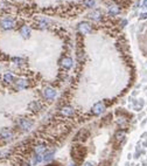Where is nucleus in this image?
Masks as SVG:
<instances>
[{"label": "nucleus", "instance_id": "obj_1", "mask_svg": "<svg viewBox=\"0 0 147 166\" xmlns=\"http://www.w3.org/2000/svg\"><path fill=\"white\" fill-rule=\"evenodd\" d=\"M78 29L82 34H91V32H92L91 26L89 22H81L78 25Z\"/></svg>", "mask_w": 147, "mask_h": 166}, {"label": "nucleus", "instance_id": "obj_2", "mask_svg": "<svg viewBox=\"0 0 147 166\" xmlns=\"http://www.w3.org/2000/svg\"><path fill=\"white\" fill-rule=\"evenodd\" d=\"M104 110H105V105L103 104L102 102L96 103L92 108V112H93V115H96V116H98V115H100L102 112H104Z\"/></svg>", "mask_w": 147, "mask_h": 166}, {"label": "nucleus", "instance_id": "obj_3", "mask_svg": "<svg viewBox=\"0 0 147 166\" xmlns=\"http://www.w3.org/2000/svg\"><path fill=\"white\" fill-rule=\"evenodd\" d=\"M19 125H20V128L22 129V130H29L30 128H32L33 125V122L29 121V119H20L19 121Z\"/></svg>", "mask_w": 147, "mask_h": 166}, {"label": "nucleus", "instance_id": "obj_4", "mask_svg": "<svg viewBox=\"0 0 147 166\" xmlns=\"http://www.w3.org/2000/svg\"><path fill=\"white\" fill-rule=\"evenodd\" d=\"M43 94H44V97H46L47 99H54L56 96V90L53 88H46Z\"/></svg>", "mask_w": 147, "mask_h": 166}, {"label": "nucleus", "instance_id": "obj_5", "mask_svg": "<svg viewBox=\"0 0 147 166\" xmlns=\"http://www.w3.org/2000/svg\"><path fill=\"white\" fill-rule=\"evenodd\" d=\"M1 27L4 29H12L14 27V22L12 19H5L1 21Z\"/></svg>", "mask_w": 147, "mask_h": 166}, {"label": "nucleus", "instance_id": "obj_6", "mask_svg": "<svg viewBox=\"0 0 147 166\" xmlns=\"http://www.w3.org/2000/svg\"><path fill=\"white\" fill-rule=\"evenodd\" d=\"M20 33H21V35H22L25 39H28V37L30 36V28L28 27V26H23V27L21 28Z\"/></svg>", "mask_w": 147, "mask_h": 166}, {"label": "nucleus", "instance_id": "obj_7", "mask_svg": "<svg viewBox=\"0 0 147 166\" xmlns=\"http://www.w3.org/2000/svg\"><path fill=\"white\" fill-rule=\"evenodd\" d=\"M62 65L65 68V69H69V68H71L72 65V60L70 57H64L62 61Z\"/></svg>", "mask_w": 147, "mask_h": 166}, {"label": "nucleus", "instance_id": "obj_8", "mask_svg": "<svg viewBox=\"0 0 147 166\" xmlns=\"http://www.w3.org/2000/svg\"><path fill=\"white\" fill-rule=\"evenodd\" d=\"M100 16H102V13H100L99 9H96V11H92L90 13V18L93 19V20H99Z\"/></svg>", "mask_w": 147, "mask_h": 166}, {"label": "nucleus", "instance_id": "obj_9", "mask_svg": "<svg viewBox=\"0 0 147 166\" xmlns=\"http://www.w3.org/2000/svg\"><path fill=\"white\" fill-rule=\"evenodd\" d=\"M62 114L64 115V116H72V115H74V109L70 107H64L62 109Z\"/></svg>", "mask_w": 147, "mask_h": 166}, {"label": "nucleus", "instance_id": "obj_10", "mask_svg": "<svg viewBox=\"0 0 147 166\" xmlns=\"http://www.w3.org/2000/svg\"><path fill=\"white\" fill-rule=\"evenodd\" d=\"M0 136H1L2 138H5V139H8V138H11L12 136H13V133H12L11 130H8V129H5L4 131H1Z\"/></svg>", "mask_w": 147, "mask_h": 166}, {"label": "nucleus", "instance_id": "obj_11", "mask_svg": "<svg viewBox=\"0 0 147 166\" xmlns=\"http://www.w3.org/2000/svg\"><path fill=\"white\" fill-rule=\"evenodd\" d=\"M125 131H118V132L116 133V140L117 142H123L124 138H125Z\"/></svg>", "mask_w": 147, "mask_h": 166}, {"label": "nucleus", "instance_id": "obj_12", "mask_svg": "<svg viewBox=\"0 0 147 166\" xmlns=\"http://www.w3.org/2000/svg\"><path fill=\"white\" fill-rule=\"evenodd\" d=\"M27 81L26 79H18V82H16V87H18L19 89H23L27 87Z\"/></svg>", "mask_w": 147, "mask_h": 166}, {"label": "nucleus", "instance_id": "obj_13", "mask_svg": "<svg viewBox=\"0 0 147 166\" xmlns=\"http://www.w3.org/2000/svg\"><path fill=\"white\" fill-rule=\"evenodd\" d=\"M43 152H46V146L44 145H39L35 147V153L36 154H42Z\"/></svg>", "mask_w": 147, "mask_h": 166}, {"label": "nucleus", "instance_id": "obj_14", "mask_svg": "<svg viewBox=\"0 0 147 166\" xmlns=\"http://www.w3.org/2000/svg\"><path fill=\"white\" fill-rule=\"evenodd\" d=\"M42 154H36L35 153V156H34V158H33V164H39V163H41L42 161Z\"/></svg>", "mask_w": 147, "mask_h": 166}, {"label": "nucleus", "instance_id": "obj_15", "mask_svg": "<svg viewBox=\"0 0 147 166\" xmlns=\"http://www.w3.org/2000/svg\"><path fill=\"white\" fill-rule=\"evenodd\" d=\"M118 13H119V8L117 6H112L111 8H110V11H109L110 15H116V14H118Z\"/></svg>", "mask_w": 147, "mask_h": 166}, {"label": "nucleus", "instance_id": "obj_16", "mask_svg": "<svg viewBox=\"0 0 147 166\" xmlns=\"http://www.w3.org/2000/svg\"><path fill=\"white\" fill-rule=\"evenodd\" d=\"M54 153H55V152L54 151H48V152H46V154H44V157H43V159L44 160H50L51 158H53V156H54Z\"/></svg>", "mask_w": 147, "mask_h": 166}, {"label": "nucleus", "instance_id": "obj_17", "mask_svg": "<svg viewBox=\"0 0 147 166\" xmlns=\"http://www.w3.org/2000/svg\"><path fill=\"white\" fill-rule=\"evenodd\" d=\"M4 79H5V82H7V83H11V82L13 81V75L9 74V72H7V74H5Z\"/></svg>", "mask_w": 147, "mask_h": 166}, {"label": "nucleus", "instance_id": "obj_18", "mask_svg": "<svg viewBox=\"0 0 147 166\" xmlns=\"http://www.w3.org/2000/svg\"><path fill=\"white\" fill-rule=\"evenodd\" d=\"M29 109L30 110H39L40 109V104L37 102H32L29 104Z\"/></svg>", "mask_w": 147, "mask_h": 166}, {"label": "nucleus", "instance_id": "obj_19", "mask_svg": "<svg viewBox=\"0 0 147 166\" xmlns=\"http://www.w3.org/2000/svg\"><path fill=\"white\" fill-rule=\"evenodd\" d=\"M84 5L88 7H93L95 6V0H84Z\"/></svg>", "mask_w": 147, "mask_h": 166}, {"label": "nucleus", "instance_id": "obj_20", "mask_svg": "<svg viewBox=\"0 0 147 166\" xmlns=\"http://www.w3.org/2000/svg\"><path fill=\"white\" fill-rule=\"evenodd\" d=\"M13 61L16 62L18 64H22V63H25V60H22V58H20V57H14Z\"/></svg>", "mask_w": 147, "mask_h": 166}, {"label": "nucleus", "instance_id": "obj_21", "mask_svg": "<svg viewBox=\"0 0 147 166\" xmlns=\"http://www.w3.org/2000/svg\"><path fill=\"white\" fill-rule=\"evenodd\" d=\"M140 19H141V20H145V19H147V13H142L141 15H140Z\"/></svg>", "mask_w": 147, "mask_h": 166}, {"label": "nucleus", "instance_id": "obj_22", "mask_svg": "<svg viewBox=\"0 0 147 166\" xmlns=\"http://www.w3.org/2000/svg\"><path fill=\"white\" fill-rule=\"evenodd\" d=\"M142 6H144V7H147V0H144V2H142Z\"/></svg>", "mask_w": 147, "mask_h": 166}, {"label": "nucleus", "instance_id": "obj_23", "mask_svg": "<svg viewBox=\"0 0 147 166\" xmlns=\"http://www.w3.org/2000/svg\"><path fill=\"white\" fill-rule=\"evenodd\" d=\"M84 166H92V165H91L90 163H85V164H84Z\"/></svg>", "mask_w": 147, "mask_h": 166}, {"label": "nucleus", "instance_id": "obj_24", "mask_svg": "<svg viewBox=\"0 0 147 166\" xmlns=\"http://www.w3.org/2000/svg\"><path fill=\"white\" fill-rule=\"evenodd\" d=\"M25 166H30V165H29V164H25Z\"/></svg>", "mask_w": 147, "mask_h": 166}, {"label": "nucleus", "instance_id": "obj_25", "mask_svg": "<svg viewBox=\"0 0 147 166\" xmlns=\"http://www.w3.org/2000/svg\"><path fill=\"white\" fill-rule=\"evenodd\" d=\"M69 166H75V165H74V164H70V165H69Z\"/></svg>", "mask_w": 147, "mask_h": 166}, {"label": "nucleus", "instance_id": "obj_26", "mask_svg": "<svg viewBox=\"0 0 147 166\" xmlns=\"http://www.w3.org/2000/svg\"><path fill=\"white\" fill-rule=\"evenodd\" d=\"M49 166H51V165H49Z\"/></svg>", "mask_w": 147, "mask_h": 166}]
</instances>
